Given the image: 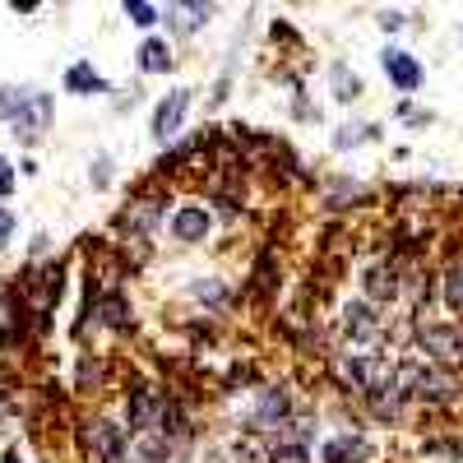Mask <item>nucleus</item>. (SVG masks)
<instances>
[{"label":"nucleus","mask_w":463,"mask_h":463,"mask_svg":"<svg viewBox=\"0 0 463 463\" xmlns=\"http://www.w3.org/2000/svg\"><path fill=\"white\" fill-rule=\"evenodd\" d=\"M167 399L172 390L163 380H148V375H135L126 384V399H121V427L135 436H148V431H158L163 427V412H167Z\"/></svg>","instance_id":"5"},{"label":"nucleus","mask_w":463,"mask_h":463,"mask_svg":"<svg viewBox=\"0 0 463 463\" xmlns=\"http://www.w3.org/2000/svg\"><path fill=\"white\" fill-rule=\"evenodd\" d=\"M135 70L144 74V80H167V74L176 70V47L167 33H148L135 43Z\"/></svg>","instance_id":"16"},{"label":"nucleus","mask_w":463,"mask_h":463,"mask_svg":"<svg viewBox=\"0 0 463 463\" xmlns=\"http://www.w3.org/2000/svg\"><path fill=\"white\" fill-rule=\"evenodd\" d=\"M227 93H232V74H218V84H213L209 102H213V107H222V102H227Z\"/></svg>","instance_id":"38"},{"label":"nucleus","mask_w":463,"mask_h":463,"mask_svg":"<svg viewBox=\"0 0 463 463\" xmlns=\"http://www.w3.org/2000/svg\"><path fill=\"white\" fill-rule=\"evenodd\" d=\"M380 70H384V80H390V89H399L403 98H412L421 89V80H427V65H421L408 47H390V43L380 47Z\"/></svg>","instance_id":"15"},{"label":"nucleus","mask_w":463,"mask_h":463,"mask_svg":"<svg viewBox=\"0 0 463 463\" xmlns=\"http://www.w3.org/2000/svg\"><path fill=\"white\" fill-rule=\"evenodd\" d=\"M390 371H394V357L384 353V347H366V353L343 347L338 357H329V380L338 384L343 394H357V399H366Z\"/></svg>","instance_id":"4"},{"label":"nucleus","mask_w":463,"mask_h":463,"mask_svg":"<svg viewBox=\"0 0 463 463\" xmlns=\"http://www.w3.org/2000/svg\"><path fill=\"white\" fill-rule=\"evenodd\" d=\"M181 458H190V445L172 440L163 431H148V436L130 440V463H181Z\"/></svg>","instance_id":"19"},{"label":"nucleus","mask_w":463,"mask_h":463,"mask_svg":"<svg viewBox=\"0 0 463 463\" xmlns=\"http://www.w3.org/2000/svg\"><path fill=\"white\" fill-rule=\"evenodd\" d=\"M260 384H264V375L255 366H227V375H222V390H260Z\"/></svg>","instance_id":"31"},{"label":"nucleus","mask_w":463,"mask_h":463,"mask_svg":"<svg viewBox=\"0 0 463 463\" xmlns=\"http://www.w3.org/2000/svg\"><path fill=\"white\" fill-rule=\"evenodd\" d=\"M89 185L93 190H111L116 185V153L111 148H93V158H89Z\"/></svg>","instance_id":"29"},{"label":"nucleus","mask_w":463,"mask_h":463,"mask_svg":"<svg viewBox=\"0 0 463 463\" xmlns=\"http://www.w3.org/2000/svg\"><path fill=\"white\" fill-rule=\"evenodd\" d=\"M394 371H399V380H403V390L412 394V408H436V412H445V408H454V403L463 399V375L449 371V366H436V362H427V357H417V353H403V357L394 362Z\"/></svg>","instance_id":"2"},{"label":"nucleus","mask_w":463,"mask_h":463,"mask_svg":"<svg viewBox=\"0 0 463 463\" xmlns=\"http://www.w3.org/2000/svg\"><path fill=\"white\" fill-rule=\"evenodd\" d=\"M269 449H264V463H316V445H306V440H283V436H274V440H264Z\"/></svg>","instance_id":"27"},{"label":"nucleus","mask_w":463,"mask_h":463,"mask_svg":"<svg viewBox=\"0 0 463 463\" xmlns=\"http://www.w3.org/2000/svg\"><path fill=\"white\" fill-rule=\"evenodd\" d=\"M458 47H463V24H458Z\"/></svg>","instance_id":"41"},{"label":"nucleus","mask_w":463,"mask_h":463,"mask_svg":"<svg viewBox=\"0 0 463 463\" xmlns=\"http://www.w3.org/2000/svg\"><path fill=\"white\" fill-rule=\"evenodd\" d=\"M394 362H399V357H394ZM362 403H366V412L380 421V427H403V421H408V408H412V394L403 390L399 371H390Z\"/></svg>","instance_id":"12"},{"label":"nucleus","mask_w":463,"mask_h":463,"mask_svg":"<svg viewBox=\"0 0 463 463\" xmlns=\"http://www.w3.org/2000/svg\"><path fill=\"white\" fill-rule=\"evenodd\" d=\"M390 116H394V121H399V126H408V130H421V126H431V121H436V116H431L427 107H417L412 98H399Z\"/></svg>","instance_id":"30"},{"label":"nucleus","mask_w":463,"mask_h":463,"mask_svg":"<svg viewBox=\"0 0 463 463\" xmlns=\"http://www.w3.org/2000/svg\"><path fill=\"white\" fill-rule=\"evenodd\" d=\"M218 14V5H209V0H172V5L163 10V28L172 43H190V37H200L204 24Z\"/></svg>","instance_id":"13"},{"label":"nucleus","mask_w":463,"mask_h":463,"mask_svg":"<svg viewBox=\"0 0 463 463\" xmlns=\"http://www.w3.org/2000/svg\"><path fill=\"white\" fill-rule=\"evenodd\" d=\"M292 121H301V126H316L320 121V107L311 102V93H306V89L292 93Z\"/></svg>","instance_id":"32"},{"label":"nucleus","mask_w":463,"mask_h":463,"mask_svg":"<svg viewBox=\"0 0 463 463\" xmlns=\"http://www.w3.org/2000/svg\"><path fill=\"white\" fill-rule=\"evenodd\" d=\"M375 24H380L384 33H403V28H408V14H403V10H380Z\"/></svg>","instance_id":"37"},{"label":"nucleus","mask_w":463,"mask_h":463,"mask_svg":"<svg viewBox=\"0 0 463 463\" xmlns=\"http://www.w3.org/2000/svg\"><path fill=\"white\" fill-rule=\"evenodd\" d=\"M14 237H19V213L10 204H0V255L14 246Z\"/></svg>","instance_id":"33"},{"label":"nucleus","mask_w":463,"mask_h":463,"mask_svg":"<svg viewBox=\"0 0 463 463\" xmlns=\"http://www.w3.org/2000/svg\"><path fill=\"white\" fill-rule=\"evenodd\" d=\"M5 463H19V454H14V449H5Z\"/></svg>","instance_id":"40"},{"label":"nucleus","mask_w":463,"mask_h":463,"mask_svg":"<svg viewBox=\"0 0 463 463\" xmlns=\"http://www.w3.org/2000/svg\"><path fill=\"white\" fill-rule=\"evenodd\" d=\"M190 107H195V93H190L185 84H172L158 102H153V111H148V139L158 148L176 144L185 121H190Z\"/></svg>","instance_id":"9"},{"label":"nucleus","mask_w":463,"mask_h":463,"mask_svg":"<svg viewBox=\"0 0 463 463\" xmlns=\"http://www.w3.org/2000/svg\"><path fill=\"white\" fill-rule=\"evenodd\" d=\"M269 37H274V43H283V47H301V37H297V28H292L288 19H274V24H269Z\"/></svg>","instance_id":"36"},{"label":"nucleus","mask_w":463,"mask_h":463,"mask_svg":"<svg viewBox=\"0 0 463 463\" xmlns=\"http://www.w3.org/2000/svg\"><path fill=\"white\" fill-rule=\"evenodd\" d=\"M320 200H325L329 213H347V209L366 204V200H371V190H366V181H357V176H334V181L320 190Z\"/></svg>","instance_id":"20"},{"label":"nucleus","mask_w":463,"mask_h":463,"mask_svg":"<svg viewBox=\"0 0 463 463\" xmlns=\"http://www.w3.org/2000/svg\"><path fill=\"white\" fill-rule=\"evenodd\" d=\"M107 380V357L102 353H80V371H74V394H98Z\"/></svg>","instance_id":"25"},{"label":"nucleus","mask_w":463,"mask_h":463,"mask_svg":"<svg viewBox=\"0 0 463 463\" xmlns=\"http://www.w3.org/2000/svg\"><path fill=\"white\" fill-rule=\"evenodd\" d=\"M213 232H218V213L209 209V200H176L172 213H167L163 237L181 250H195V246L213 241Z\"/></svg>","instance_id":"7"},{"label":"nucleus","mask_w":463,"mask_h":463,"mask_svg":"<svg viewBox=\"0 0 463 463\" xmlns=\"http://www.w3.org/2000/svg\"><path fill=\"white\" fill-rule=\"evenodd\" d=\"M329 93H334L338 107H353V102L366 93V84L357 80V70H347V65L338 61V65H329Z\"/></svg>","instance_id":"26"},{"label":"nucleus","mask_w":463,"mask_h":463,"mask_svg":"<svg viewBox=\"0 0 463 463\" xmlns=\"http://www.w3.org/2000/svg\"><path fill=\"white\" fill-rule=\"evenodd\" d=\"M181 297L195 306V311H204L209 320L232 316V311H237V301H241V292L232 288L227 279H218V274H195V279H185V283H181Z\"/></svg>","instance_id":"10"},{"label":"nucleus","mask_w":463,"mask_h":463,"mask_svg":"<svg viewBox=\"0 0 463 463\" xmlns=\"http://www.w3.org/2000/svg\"><path fill=\"white\" fill-rule=\"evenodd\" d=\"M80 445H84L89 463H130V431L121 427V417L93 412L80 427Z\"/></svg>","instance_id":"8"},{"label":"nucleus","mask_w":463,"mask_h":463,"mask_svg":"<svg viewBox=\"0 0 463 463\" xmlns=\"http://www.w3.org/2000/svg\"><path fill=\"white\" fill-rule=\"evenodd\" d=\"M421 449H427V454H440V458H449V463L463 458V440H427Z\"/></svg>","instance_id":"35"},{"label":"nucleus","mask_w":463,"mask_h":463,"mask_svg":"<svg viewBox=\"0 0 463 463\" xmlns=\"http://www.w3.org/2000/svg\"><path fill=\"white\" fill-rule=\"evenodd\" d=\"M371 458H375V445L366 431H334L316 449V463H371Z\"/></svg>","instance_id":"17"},{"label":"nucleus","mask_w":463,"mask_h":463,"mask_svg":"<svg viewBox=\"0 0 463 463\" xmlns=\"http://www.w3.org/2000/svg\"><path fill=\"white\" fill-rule=\"evenodd\" d=\"M93 325L116 334V338H126L135 329V301H130V288L121 283H107L102 297H98V311H93Z\"/></svg>","instance_id":"14"},{"label":"nucleus","mask_w":463,"mask_h":463,"mask_svg":"<svg viewBox=\"0 0 463 463\" xmlns=\"http://www.w3.org/2000/svg\"><path fill=\"white\" fill-rule=\"evenodd\" d=\"M246 292H250V297H260V301L279 297V255H274V250H260V255H255V269H250Z\"/></svg>","instance_id":"22"},{"label":"nucleus","mask_w":463,"mask_h":463,"mask_svg":"<svg viewBox=\"0 0 463 463\" xmlns=\"http://www.w3.org/2000/svg\"><path fill=\"white\" fill-rule=\"evenodd\" d=\"M121 14H126V24H135L144 37L163 28V10H158V5H148V0H126Z\"/></svg>","instance_id":"28"},{"label":"nucleus","mask_w":463,"mask_h":463,"mask_svg":"<svg viewBox=\"0 0 463 463\" xmlns=\"http://www.w3.org/2000/svg\"><path fill=\"white\" fill-rule=\"evenodd\" d=\"M297 412H301V399L292 390V380H264L260 390L250 394L246 412H241V436L269 440V436H279Z\"/></svg>","instance_id":"3"},{"label":"nucleus","mask_w":463,"mask_h":463,"mask_svg":"<svg viewBox=\"0 0 463 463\" xmlns=\"http://www.w3.org/2000/svg\"><path fill=\"white\" fill-rule=\"evenodd\" d=\"M384 338H390V316H384V306H375L366 297H347L343 311H338V343L366 353V347H384Z\"/></svg>","instance_id":"6"},{"label":"nucleus","mask_w":463,"mask_h":463,"mask_svg":"<svg viewBox=\"0 0 463 463\" xmlns=\"http://www.w3.org/2000/svg\"><path fill=\"white\" fill-rule=\"evenodd\" d=\"M167 213H172V190L167 185H153V190H135L130 204L116 213V237H121V255L130 264H144L148 246L163 237V227H167Z\"/></svg>","instance_id":"1"},{"label":"nucleus","mask_w":463,"mask_h":463,"mask_svg":"<svg viewBox=\"0 0 463 463\" xmlns=\"http://www.w3.org/2000/svg\"><path fill=\"white\" fill-rule=\"evenodd\" d=\"M61 89H65L70 98H111V93H116V84L107 80L93 61H70L65 74H61Z\"/></svg>","instance_id":"18"},{"label":"nucleus","mask_w":463,"mask_h":463,"mask_svg":"<svg viewBox=\"0 0 463 463\" xmlns=\"http://www.w3.org/2000/svg\"><path fill=\"white\" fill-rule=\"evenodd\" d=\"M37 84H0V126H19L24 116L33 111V102H37Z\"/></svg>","instance_id":"21"},{"label":"nucleus","mask_w":463,"mask_h":463,"mask_svg":"<svg viewBox=\"0 0 463 463\" xmlns=\"http://www.w3.org/2000/svg\"><path fill=\"white\" fill-rule=\"evenodd\" d=\"M380 139V126L375 121H362V116H353V121H343L334 130V153H353L362 144H375Z\"/></svg>","instance_id":"24"},{"label":"nucleus","mask_w":463,"mask_h":463,"mask_svg":"<svg viewBox=\"0 0 463 463\" xmlns=\"http://www.w3.org/2000/svg\"><path fill=\"white\" fill-rule=\"evenodd\" d=\"M19 190V167L10 163V153H0V204Z\"/></svg>","instance_id":"34"},{"label":"nucleus","mask_w":463,"mask_h":463,"mask_svg":"<svg viewBox=\"0 0 463 463\" xmlns=\"http://www.w3.org/2000/svg\"><path fill=\"white\" fill-rule=\"evenodd\" d=\"M357 283H362V297L384 306L390 311L394 301H403V274H399V260L394 255H371L362 269H357Z\"/></svg>","instance_id":"11"},{"label":"nucleus","mask_w":463,"mask_h":463,"mask_svg":"<svg viewBox=\"0 0 463 463\" xmlns=\"http://www.w3.org/2000/svg\"><path fill=\"white\" fill-rule=\"evenodd\" d=\"M440 301H445V311L463 316V250H454L440 269Z\"/></svg>","instance_id":"23"},{"label":"nucleus","mask_w":463,"mask_h":463,"mask_svg":"<svg viewBox=\"0 0 463 463\" xmlns=\"http://www.w3.org/2000/svg\"><path fill=\"white\" fill-rule=\"evenodd\" d=\"M458 371H463V325H458Z\"/></svg>","instance_id":"39"}]
</instances>
